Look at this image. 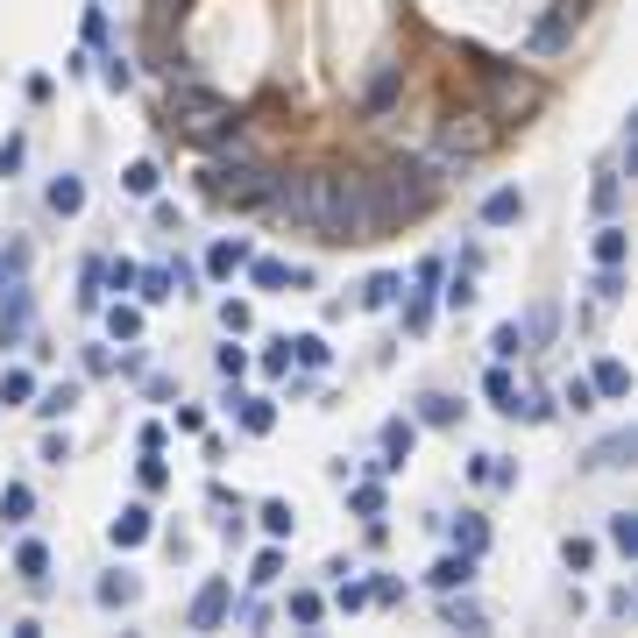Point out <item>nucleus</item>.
I'll list each match as a JSON object with an SVG mask.
<instances>
[{
	"mask_svg": "<svg viewBox=\"0 0 638 638\" xmlns=\"http://www.w3.org/2000/svg\"><path fill=\"white\" fill-rule=\"evenodd\" d=\"M383 227H390V213L376 199V178L312 171V234H327V242H376Z\"/></svg>",
	"mask_w": 638,
	"mask_h": 638,
	"instance_id": "1",
	"label": "nucleus"
},
{
	"mask_svg": "<svg viewBox=\"0 0 638 638\" xmlns=\"http://www.w3.org/2000/svg\"><path fill=\"white\" fill-rule=\"evenodd\" d=\"M376 199H383L390 220L433 213V199H440V164H426V156H390L383 178H376Z\"/></svg>",
	"mask_w": 638,
	"mask_h": 638,
	"instance_id": "2",
	"label": "nucleus"
},
{
	"mask_svg": "<svg viewBox=\"0 0 638 638\" xmlns=\"http://www.w3.org/2000/svg\"><path fill=\"white\" fill-rule=\"evenodd\" d=\"M171 114L192 142H234L242 135V121H234V100H220L213 86H192V78H178L171 86Z\"/></svg>",
	"mask_w": 638,
	"mask_h": 638,
	"instance_id": "3",
	"label": "nucleus"
},
{
	"mask_svg": "<svg viewBox=\"0 0 638 638\" xmlns=\"http://www.w3.org/2000/svg\"><path fill=\"white\" fill-rule=\"evenodd\" d=\"M270 178H277V171H256V164H234V171H213V199H227V206H242V213H263V199H270Z\"/></svg>",
	"mask_w": 638,
	"mask_h": 638,
	"instance_id": "4",
	"label": "nucleus"
},
{
	"mask_svg": "<svg viewBox=\"0 0 638 638\" xmlns=\"http://www.w3.org/2000/svg\"><path fill=\"white\" fill-rule=\"evenodd\" d=\"M539 107V78H525V71H490V114L497 121H525Z\"/></svg>",
	"mask_w": 638,
	"mask_h": 638,
	"instance_id": "5",
	"label": "nucleus"
},
{
	"mask_svg": "<svg viewBox=\"0 0 638 638\" xmlns=\"http://www.w3.org/2000/svg\"><path fill=\"white\" fill-rule=\"evenodd\" d=\"M483 149H490V128H475V121H447L440 128V156H447V164H454V156L468 164V156H483Z\"/></svg>",
	"mask_w": 638,
	"mask_h": 638,
	"instance_id": "6",
	"label": "nucleus"
},
{
	"mask_svg": "<svg viewBox=\"0 0 638 638\" xmlns=\"http://www.w3.org/2000/svg\"><path fill=\"white\" fill-rule=\"evenodd\" d=\"M412 440H419V433H412L405 419H390V426H383V461H369V468H376V475H383V468H405Z\"/></svg>",
	"mask_w": 638,
	"mask_h": 638,
	"instance_id": "7",
	"label": "nucleus"
},
{
	"mask_svg": "<svg viewBox=\"0 0 638 638\" xmlns=\"http://www.w3.org/2000/svg\"><path fill=\"white\" fill-rule=\"evenodd\" d=\"M15 575H22V582H36V589L50 582V546H43V539H22V553H15Z\"/></svg>",
	"mask_w": 638,
	"mask_h": 638,
	"instance_id": "8",
	"label": "nucleus"
},
{
	"mask_svg": "<svg viewBox=\"0 0 638 638\" xmlns=\"http://www.w3.org/2000/svg\"><path fill=\"white\" fill-rule=\"evenodd\" d=\"M220 617H227V582H206V589H199V603H192V624H199V631H213Z\"/></svg>",
	"mask_w": 638,
	"mask_h": 638,
	"instance_id": "9",
	"label": "nucleus"
},
{
	"mask_svg": "<svg viewBox=\"0 0 638 638\" xmlns=\"http://www.w3.org/2000/svg\"><path fill=\"white\" fill-rule=\"evenodd\" d=\"M582 8H575V0H561V15H553V22H539V36H532V50H561L568 43V22H575Z\"/></svg>",
	"mask_w": 638,
	"mask_h": 638,
	"instance_id": "10",
	"label": "nucleus"
},
{
	"mask_svg": "<svg viewBox=\"0 0 638 638\" xmlns=\"http://www.w3.org/2000/svg\"><path fill=\"white\" fill-rule=\"evenodd\" d=\"M468 475H475V483H490V490H504V483H511L518 468H511L504 454H475V461H468Z\"/></svg>",
	"mask_w": 638,
	"mask_h": 638,
	"instance_id": "11",
	"label": "nucleus"
},
{
	"mask_svg": "<svg viewBox=\"0 0 638 638\" xmlns=\"http://www.w3.org/2000/svg\"><path fill=\"white\" fill-rule=\"evenodd\" d=\"M483 220H490V227H511V220H525V199H518V192H490V199H483Z\"/></svg>",
	"mask_w": 638,
	"mask_h": 638,
	"instance_id": "12",
	"label": "nucleus"
},
{
	"mask_svg": "<svg viewBox=\"0 0 638 638\" xmlns=\"http://www.w3.org/2000/svg\"><path fill=\"white\" fill-rule=\"evenodd\" d=\"M142 539H149V511H142V504H128V511L114 518V546H142Z\"/></svg>",
	"mask_w": 638,
	"mask_h": 638,
	"instance_id": "13",
	"label": "nucleus"
},
{
	"mask_svg": "<svg viewBox=\"0 0 638 638\" xmlns=\"http://www.w3.org/2000/svg\"><path fill=\"white\" fill-rule=\"evenodd\" d=\"M468 575H475V561H468V553H447V561H440V568H433V589H440V596H447V589H461V582H468Z\"/></svg>",
	"mask_w": 638,
	"mask_h": 638,
	"instance_id": "14",
	"label": "nucleus"
},
{
	"mask_svg": "<svg viewBox=\"0 0 638 638\" xmlns=\"http://www.w3.org/2000/svg\"><path fill=\"white\" fill-rule=\"evenodd\" d=\"M15 334H29V291H22V284H15L8 312H0V341H15Z\"/></svg>",
	"mask_w": 638,
	"mask_h": 638,
	"instance_id": "15",
	"label": "nucleus"
},
{
	"mask_svg": "<svg viewBox=\"0 0 638 638\" xmlns=\"http://www.w3.org/2000/svg\"><path fill=\"white\" fill-rule=\"evenodd\" d=\"M242 263H249V242H220V249L206 256V270H213V277H234Z\"/></svg>",
	"mask_w": 638,
	"mask_h": 638,
	"instance_id": "16",
	"label": "nucleus"
},
{
	"mask_svg": "<svg viewBox=\"0 0 638 638\" xmlns=\"http://www.w3.org/2000/svg\"><path fill=\"white\" fill-rule=\"evenodd\" d=\"M589 383H596L603 397H624V390H631V369H624V362H596V376H589Z\"/></svg>",
	"mask_w": 638,
	"mask_h": 638,
	"instance_id": "17",
	"label": "nucleus"
},
{
	"mask_svg": "<svg viewBox=\"0 0 638 638\" xmlns=\"http://www.w3.org/2000/svg\"><path fill=\"white\" fill-rule=\"evenodd\" d=\"M50 206H57V213H78V206H86V185H78V178L64 171V178L50 185Z\"/></svg>",
	"mask_w": 638,
	"mask_h": 638,
	"instance_id": "18",
	"label": "nucleus"
},
{
	"mask_svg": "<svg viewBox=\"0 0 638 638\" xmlns=\"http://www.w3.org/2000/svg\"><path fill=\"white\" fill-rule=\"evenodd\" d=\"M135 284H142V298H149V305H164V298L178 291V284H171V270H135Z\"/></svg>",
	"mask_w": 638,
	"mask_h": 638,
	"instance_id": "19",
	"label": "nucleus"
},
{
	"mask_svg": "<svg viewBox=\"0 0 638 638\" xmlns=\"http://www.w3.org/2000/svg\"><path fill=\"white\" fill-rule=\"evenodd\" d=\"M596 263H603V270L624 263V227H603V234H596Z\"/></svg>",
	"mask_w": 638,
	"mask_h": 638,
	"instance_id": "20",
	"label": "nucleus"
},
{
	"mask_svg": "<svg viewBox=\"0 0 638 638\" xmlns=\"http://www.w3.org/2000/svg\"><path fill=\"white\" fill-rule=\"evenodd\" d=\"M242 426H249V433H270V426H277L270 397H242Z\"/></svg>",
	"mask_w": 638,
	"mask_h": 638,
	"instance_id": "21",
	"label": "nucleus"
},
{
	"mask_svg": "<svg viewBox=\"0 0 638 638\" xmlns=\"http://www.w3.org/2000/svg\"><path fill=\"white\" fill-rule=\"evenodd\" d=\"M29 511H36V497H29L22 483H8V497H0V518H8V525H22Z\"/></svg>",
	"mask_w": 638,
	"mask_h": 638,
	"instance_id": "22",
	"label": "nucleus"
},
{
	"mask_svg": "<svg viewBox=\"0 0 638 638\" xmlns=\"http://www.w3.org/2000/svg\"><path fill=\"white\" fill-rule=\"evenodd\" d=\"M249 270H256V284H263V291H284V284H291V270H284V263H270V256H249Z\"/></svg>",
	"mask_w": 638,
	"mask_h": 638,
	"instance_id": "23",
	"label": "nucleus"
},
{
	"mask_svg": "<svg viewBox=\"0 0 638 638\" xmlns=\"http://www.w3.org/2000/svg\"><path fill=\"white\" fill-rule=\"evenodd\" d=\"M624 454H631V433H617V440H603V447L589 454V468H624Z\"/></svg>",
	"mask_w": 638,
	"mask_h": 638,
	"instance_id": "24",
	"label": "nucleus"
},
{
	"mask_svg": "<svg viewBox=\"0 0 638 638\" xmlns=\"http://www.w3.org/2000/svg\"><path fill=\"white\" fill-rule=\"evenodd\" d=\"M454 539H461V553H468V561H475V553L490 546V525H483V518H461V532H454Z\"/></svg>",
	"mask_w": 638,
	"mask_h": 638,
	"instance_id": "25",
	"label": "nucleus"
},
{
	"mask_svg": "<svg viewBox=\"0 0 638 638\" xmlns=\"http://www.w3.org/2000/svg\"><path fill=\"white\" fill-rule=\"evenodd\" d=\"M107 327H114V341H135V334H142V312H135V305H114Z\"/></svg>",
	"mask_w": 638,
	"mask_h": 638,
	"instance_id": "26",
	"label": "nucleus"
},
{
	"mask_svg": "<svg viewBox=\"0 0 638 638\" xmlns=\"http://www.w3.org/2000/svg\"><path fill=\"white\" fill-rule=\"evenodd\" d=\"M0 397H8V405H22V397H36V376H29V369H8V376H0Z\"/></svg>",
	"mask_w": 638,
	"mask_h": 638,
	"instance_id": "27",
	"label": "nucleus"
},
{
	"mask_svg": "<svg viewBox=\"0 0 638 638\" xmlns=\"http://www.w3.org/2000/svg\"><path fill=\"white\" fill-rule=\"evenodd\" d=\"M454 412H461L454 397H419V419H426V426H454Z\"/></svg>",
	"mask_w": 638,
	"mask_h": 638,
	"instance_id": "28",
	"label": "nucleus"
},
{
	"mask_svg": "<svg viewBox=\"0 0 638 638\" xmlns=\"http://www.w3.org/2000/svg\"><path fill=\"white\" fill-rule=\"evenodd\" d=\"M447 624H461V631H483V610H475V603H461V596L447 589Z\"/></svg>",
	"mask_w": 638,
	"mask_h": 638,
	"instance_id": "29",
	"label": "nucleus"
},
{
	"mask_svg": "<svg viewBox=\"0 0 638 638\" xmlns=\"http://www.w3.org/2000/svg\"><path fill=\"white\" fill-rule=\"evenodd\" d=\"M610 546L638 553V518H631V511H617V518H610Z\"/></svg>",
	"mask_w": 638,
	"mask_h": 638,
	"instance_id": "30",
	"label": "nucleus"
},
{
	"mask_svg": "<svg viewBox=\"0 0 638 638\" xmlns=\"http://www.w3.org/2000/svg\"><path fill=\"white\" fill-rule=\"evenodd\" d=\"M291 355H298L305 369H319V362H327V341H319V334H298V341H291Z\"/></svg>",
	"mask_w": 638,
	"mask_h": 638,
	"instance_id": "31",
	"label": "nucleus"
},
{
	"mask_svg": "<svg viewBox=\"0 0 638 638\" xmlns=\"http://www.w3.org/2000/svg\"><path fill=\"white\" fill-rule=\"evenodd\" d=\"M397 291H405V284H397V277H369V284H362V305H390Z\"/></svg>",
	"mask_w": 638,
	"mask_h": 638,
	"instance_id": "32",
	"label": "nucleus"
},
{
	"mask_svg": "<svg viewBox=\"0 0 638 638\" xmlns=\"http://www.w3.org/2000/svg\"><path fill=\"white\" fill-rule=\"evenodd\" d=\"M263 532L270 539H291V504H263Z\"/></svg>",
	"mask_w": 638,
	"mask_h": 638,
	"instance_id": "33",
	"label": "nucleus"
},
{
	"mask_svg": "<svg viewBox=\"0 0 638 638\" xmlns=\"http://www.w3.org/2000/svg\"><path fill=\"white\" fill-rule=\"evenodd\" d=\"M71 405H78V390L64 383V390H43V405H36V412H43V419H57V412H71Z\"/></svg>",
	"mask_w": 638,
	"mask_h": 638,
	"instance_id": "34",
	"label": "nucleus"
},
{
	"mask_svg": "<svg viewBox=\"0 0 638 638\" xmlns=\"http://www.w3.org/2000/svg\"><path fill=\"white\" fill-rule=\"evenodd\" d=\"M128 192L149 199V192H156V164H128Z\"/></svg>",
	"mask_w": 638,
	"mask_h": 638,
	"instance_id": "35",
	"label": "nucleus"
},
{
	"mask_svg": "<svg viewBox=\"0 0 638 638\" xmlns=\"http://www.w3.org/2000/svg\"><path fill=\"white\" fill-rule=\"evenodd\" d=\"M490 348H497V362H511V355L525 348V334H518V327H497V334H490Z\"/></svg>",
	"mask_w": 638,
	"mask_h": 638,
	"instance_id": "36",
	"label": "nucleus"
},
{
	"mask_svg": "<svg viewBox=\"0 0 638 638\" xmlns=\"http://www.w3.org/2000/svg\"><path fill=\"white\" fill-rule=\"evenodd\" d=\"M100 603L114 610V603H135V582L128 575H114V582H100Z\"/></svg>",
	"mask_w": 638,
	"mask_h": 638,
	"instance_id": "37",
	"label": "nucleus"
},
{
	"mask_svg": "<svg viewBox=\"0 0 638 638\" xmlns=\"http://www.w3.org/2000/svg\"><path fill=\"white\" fill-rule=\"evenodd\" d=\"M390 93H397V71H383L376 86H369V114H383V107H390Z\"/></svg>",
	"mask_w": 638,
	"mask_h": 638,
	"instance_id": "38",
	"label": "nucleus"
},
{
	"mask_svg": "<svg viewBox=\"0 0 638 638\" xmlns=\"http://www.w3.org/2000/svg\"><path fill=\"white\" fill-rule=\"evenodd\" d=\"M277 575H284V553H263V561H256V575H249V582H256V589H270Z\"/></svg>",
	"mask_w": 638,
	"mask_h": 638,
	"instance_id": "39",
	"label": "nucleus"
},
{
	"mask_svg": "<svg viewBox=\"0 0 638 638\" xmlns=\"http://www.w3.org/2000/svg\"><path fill=\"white\" fill-rule=\"evenodd\" d=\"M220 319H227V334H249V305H242V298H227Z\"/></svg>",
	"mask_w": 638,
	"mask_h": 638,
	"instance_id": "40",
	"label": "nucleus"
},
{
	"mask_svg": "<svg viewBox=\"0 0 638 638\" xmlns=\"http://www.w3.org/2000/svg\"><path fill=\"white\" fill-rule=\"evenodd\" d=\"M617 199H624V185H617V178H603V185H596V213L610 220V213H617Z\"/></svg>",
	"mask_w": 638,
	"mask_h": 638,
	"instance_id": "41",
	"label": "nucleus"
},
{
	"mask_svg": "<svg viewBox=\"0 0 638 638\" xmlns=\"http://www.w3.org/2000/svg\"><path fill=\"white\" fill-rule=\"evenodd\" d=\"M355 511L376 518V511H383V490H376V483H355Z\"/></svg>",
	"mask_w": 638,
	"mask_h": 638,
	"instance_id": "42",
	"label": "nucleus"
},
{
	"mask_svg": "<svg viewBox=\"0 0 638 638\" xmlns=\"http://www.w3.org/2000/svg\"><path fill=\"white\" fill-rule=\"evenodd\" d=\"M426 319H433V298H426V291H419V298H412V305H405V327H412V334H419V327H426Z\"/></svg>",
	"mask_w": 638,
	"mask_h": 638,
	"instance_id": "43",
	"label": "nucleus"
},
{
	"mask_svg": "<svg viewBox=\"0 0 638 638\" xmlns=\"http://www.w3.org/2000/svg\"><path fill=\"white\" fill-rule=\"evenodd\" d=\"M490 397H497V412H511V397H518V390H511V376H504V369H490Z\"/></svg>",
	"mask_w": 638,
	"mask_h": 638,
	"instance_id": "44",
	"label": "nucleus"
},
{
	"mask_svg": "<svg viewBox=\"0 0 638 638\" xmlns=\"http://www.w3.org/2000/svg\"><path fill=\"white\" fill-rule=\"evenodd\" d=\"M561 553H568V568H589V561H596V546H589V539H568Z\"/></svg>",
	"mask_w": 638,
	"mask_h": 638,
	"instance_id": "45",
	"label": "nucleus"
},
{
	"mask_svg": "<svg viewBox=\"0 0 638 638\" xmlns=\"http://www.w3.org/2000/svg\"><path fill=\"white\" fill-rule=\"evenodd\" d=\"M589 397H596V383H589V376H575V383H568V405H575V412H589Z\"/></svg>",
	"mask_w": 638,
	"mask_h": 638,
	"instance_id": "46",
	"label": "nucleus"
},
{
	"mask_svg": "<svg viewBox=\"0 0 638 638\" xmlns=\"http://www.w3.org/2000/svg\"><path fill=\"white\" fill-rule=\"evenodd\" d=\"M100 277H107V284H114V291H128V284H135V263H107V270H100Z\"/></svg>",
	"mask_w": 638,
	"mask_h": 638,
	"instance_id": "47",
	"label": "nucleus"
},
{
	"mask_svg": "<svg viewBox=\"0 0 638 638\" xmlns=\"http://www.w3.org/2000/svg\"><path fill=\"white\" fill-rule=\"evenodd\" d=\"M291 617L298 624H319V596H291Z\"/></svg>",
	"mask_w": 638,
	"mask_h": 638,
	"instance_id": "48",
	"label": "nucleus"
},
{
	"mask_svg": "<svg viewBox=\"0 0 638 638\" xmlns=\"http://www.w3.org/2000/svg\"><path fill=\"white\" fill-rule=\"evenodd\" d=\"M156 8H178V0H156Z\"/></svg>",
	"mask_w": 638,
	"mask_h": 638,
	"instance_id": "49",
	"label": "nucleus"
},
{
	"mask_svg": "<svg viewBox=\"0 0 638 638\" xmlns=\"http://www.w3.org/2000/svg\"><path fill=\"white\" fill-rule=\"evenodd\" d=\"M575 8H582V0H575Z\"/></svg>",
	"mask_w": 638,
	"mask_h": 638,
	"instance_id": "50",
	"label": "nucleus"
}]
</instances>
